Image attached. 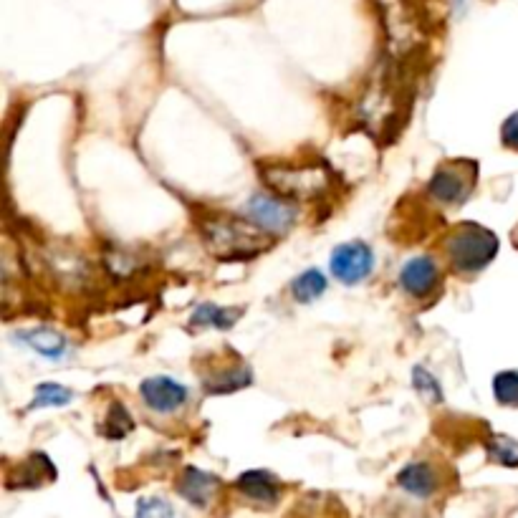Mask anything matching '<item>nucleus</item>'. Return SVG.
Returning a JSON list of instances; mask_svg holds the SVG:
<instances>
[{
	"instance_id": "1",
	"label": "nucleus",
	"mask_w": 518,
	"mask_h": 518,
	"mask_svg": "<svg viewBox=\"0 0 518 518\" xmlns=\"http://www.w3.org/2000/svg\"><path fill=\"white\" fill-rule=\"evenodd\" d=\"M205 243L215 258H253L271 246L268 230L253 223L251 218L238 220L218 215L203 223Z\"/></svg>"
},
{
	"instance_id": "2",
	"label": "nucleus",
	"mask_w": 518,
	"mask_h": 518,
	"mask_svg": "<svg viewBox=\"0 0 518 518\" xmlns=\"http://www.w3.org/2000/svg\"><path fill=\"white\" fill-rule=\"evenodd\" d=\"M498 238L493 230L483 228L478 223H460L455 225L453 233L445 241V256L450 266L463 276L478 273L496 258Z\"/></svg>"
},
{
	"instance_id": "3",
	"label": "nucleus",
	"mask_w": 518,
	"mask_h": 518,
	"mask_svg": "<svg viewBox=\"0 0 518 518\" xmlns=\"http://www.w3.org/2000/svg\"><path fill=\"white\" fill-rule=\"evenodd\" d=\"M478 180V165L473 160H448L435 170L428 195L440 205H460L468 200Z\"/></svg>"
},
{
	"instance_id": "4",
	"label": "nucleus",
	"mask_w": 518,
	"mask_h": 518,
	"mask_svg": "<svg viewBox=\"0 0 518 518\" xmlns=\"http://www.w3.org/2000/svg\"><path fill=\"white\" fill-rule=\"evenodd\" d=\"M266 180L284 198H314L326 187V172L321 167H278L266 172Z\"/></svg>"
},
{
	"instance_id": "5",
	"label": "nucleus",
	"mask_w": 518,
	"mask_h": 518,
	"mask_svg": "<svg viewBox=\"0 0 518 518\" xmlns=\"http://www.w3.org/2000/svg\"><path fill=\"white\" fill-rule=\"evenodd\" d=\"M200 380H203L205 392H210V395H230V392H238L251 385L253 374L246 367V362H241L238 354H233V357L225 359V364H220L218 359H208Z\"/></svg>"
},
{
	"instance_id": "6",
	"label": "nucleus",
	"mask_w": 518,
	"mask_h": 518,
	"mask_svg": "<svg viewBox=\"0 0 518 518\" xmlns=\"http://www.w3.org/2000/svg\"><path fill=\"white\" fill-rule=\"evenodd\" d=\"M329 266H332V273L342 281V284L354 286L372 273L374 253L372 248L362 241L342 243V246L334 248Z\"/></svg>"
},
{
	"instance_id": "7",
	"label": "nucleus",
	"mask_w": 518,
	"mask_h": 518,
	"mask_svg": "<svg viewBox=\"0 0 518 518\" xmlns=\"http://www.w3.org/2000/svg\"><path fill=\"white\" fill-rule=\"evenodd\" d=\"M246 215L268 233H286L296 220V208L284 195H256L246 205Z\"/></svg>"
},
{
	"instance_id": "8",
	"label": "nucleus",
	"mask_w": 518,
	"mask_h": 518,
	"mask_svg": "<svg viewBox=\"0 0 518 518\" xmlns=\"http://www.w3.org/2000/svg\"><path fill=\"white\" fill-rule=\"evenodd\" d=\"M139 395H142L150 410L160 412V415H170L187 402V387L177 385L170 377H150V380L139 385Z\"/></svg>"
},
{
	"instance_id": "9",
	"label": "nucleus",
	"mask_w": 518,
	"mask_h": 518,
	"mask_svg": "<svg viewBox=\"0 0 518 518\" xmlns=\"http://www.w3.org/2000/svg\"><path fill=\"white\" fill-rule=\"evenodd\" d=\"M440 284V268L430 256H417L407 261L400 271V286L415 299H425Z\"/></svg>"
},
{
	"instance_id": "10",
	"label": "nucleus",
	"mask_w": 518,
	"mask_h": 518,
	"mask_svg": "<svg viewBox=\"0 0 518 518\" xmlns=\"http://www.w3.org/2000/svg\"><path fill=\"white\" fill-rule=\"evenodd\" d=\"M235 488L251 503H258V506H276L278 496H281L278 481L266 470H248V473H243L235 481Z\"/></svg>"
},
{
	"instance_id": "11",
	"label": "nucleus",
	"mask_w": 518,
	"mask_h": 518,
	"mask_svg": "<svg viewBox=\"0 0 518 518\" xmlns=\"http://www.w3.org/2000/svg\"><path fill=\"white\" fill-rule=\"evenodd\" d=\"M220 481L213 476V473H205L200 468H185L180 483H177V491H180L182 498L193 503V506L205 508L218 493Z\"/></svg>"
},
{
	"instance_id": "12",
	"label": "nucleus",
	"mask_w": 518,
	"mask_h": 518,
	"mask_svg": "<svg viewBox=\"0 0 518 518\" xmlns=\"http://www.w3.org/2000/svg\"><path fill=\"white\" fill-rule=\"evenodd\" d=\"M56 478V468L49 460V455L33 453L28 455L26 463H21L18 476H8V488H38L43 483H51Z\"/></svg>"
},
{
	"instance_id": "13",
	"label": "nucleus",
	"mask_w": 518,
	"mask_h": 518,
	"mask_svg": "<svg viewBox=\"0 0 518 518\" xmlns=\"http://www.w3.org/2000/svg\"><path fill=\"white\" fill-rule=\"evenodd\" d=\"M397 483L405 488L407 493L417 498H430L440 486V478L430 463H410L407 468L400 470Z\"/></svg>"
},
{
	"instance_id": "14",
	"label": "nucleus",
	"mask_w": 518,
	"mask_h": 518,
	"mask_svg": "<svg viewBox=\"0 0 518 518\" xmlns=\"http://www.w3.org/2000/svg\"><path fill=\"white\" fill-rule=\"evenodd\" d=\"M23 342H26L33 352H38L46 359H54V362H59L66 354V339L61 337V334L51 332V329H31V332H23Z\"/></svg>"
},
{
	"instance_id": "15",
	"label": "nucleus",
	"mask_w": 518,
	"mask_h": 518,
	"mask_svg": "<svg viewBox=\"0 0 518 518\" xmlns=\"http://www.w3.org/2000/svg\"><path fill=\"white\" fill-rule=\"evenodd\" d=\"M241 309H220L215 304H203L195 309V314L190 316V326L200 329V326H215V329H230L235 321L241 319Z\"/></svg>"
},
{
	"instance_id": "16",
	"label": "nucleus",
	"mask_w": 518,
	"mask_h": 518,
	"mask_svg": "<svg viewBox=\"0 0 518 518\" xmlns=\"http://www.w3.org/2000/svg\"><path fill=\"white\" fill-rule=\"evenodd\" d=\"M324 291H326V278L324 273L316 271V268L296 276V281L291 284V294H294V299L301 301V304H311V301L319 299Z\"/></svg>"
},
{
	"instance_id": "17",
	"label": "nucleus",
	"mask_w": 518,
	"mask_h": 518,
	"mask_svg": "<svg viewBox=\"0 0 518 518\" xmlns=\"http://www.w3.org/2000/svg\"><path fill=\"white\" fill-rule=\"evenodd\" d=\"M132 430H134V420L129 417L127 407L119 405V402H112L107 410V417H104V425H102L104 438L122 440V438H127Z\"/></svg>"
},
{
	"instance_id": "18",
	"label": "nucleus",
	"mask_w": 518,
	"mask_h": 518,
	"mask_svg": "<svg viewBox=\"0 0 518 518\" xmlns=\"http://www.w3.org/2000/svg\"><path fill=\"white\" fill-rule=\"evenodd\" d=\"M493 395H496L498 405L518 407V372L516 369H506L493 377Z\"/></svg>"
},
{
	"instance_id": "19",
	"label": "nucleus",
	"mask_w": 518,
	"mask_h": 518,
	"mask_svg": "<svg viewBox=\"0 0 518 518\" xmlns=\"http://www.w3.org/2000/svg\"><path fill=\"white\" fill-rule=\"evenodd\" d=\"M486 450L496 463L508 465V468H518V440L508 438V435H493L488 440Z\"/></svg>"
},
{
	"instance_id": "20",
	"label": "nucleus",
	"mask_w": 518,
	"mask_h": 518,
	"mask_svg": "<svg viewBox=\"0 0 518 518\" xmlns=\"http://www.w3.org/2000/svg\"><path fill=\"white\" fill-rule=\"evenodd\" d=\"M74 400V392L69 387H61V385H38L36 387V395H33V407H64Z\"/></svg>"
},
{
	"instance_id": "21",
	"label": "nucleus",
	"mask_w": 518,
	"mask_h": 518,
	"mask_svg": "<svg viewBox=\"0 0 518 518\" xmlns=\"http://www.w3.org/2000/svg\"><path fill=\"white\" fill-rule=\"evenodd\" d=\"M412 377H415V387L417 392H420L422 397L428 402H443V390H440L438 380H435L433 374L428 372V369H422V367H415V372H412Z\"/></svg>"
},
{
	"instance_id": "22",
	"label": "nucleus",
	"mask_w": 518,
	"mask_h": 518,
	"mask_svg": "<svg viewBox=\"0 0 518 518\" xmlns=\"http://www.w3.org/2000/svg\"><path fill=\"white\" fill-rule=\"evenodd\" d=\"M139 516H172L175 508L165 501H155V498H145V501L137 503Z\"/></svg>"
},
{
	"instance_id": "23",
	"label": "nucleus",
	"mask_w": 518,
	"mask_h": 518,
	"mask_svg": "<svg viewBox=\"0 0 518 518\" xmlns=\"http://www.w3.org/2000/svg\"><path fill=\"white\" fill-rule=\"evenodd\" d=\"M501 142H503V147H508L511 152H518V112H513L511 117L503 122Z\"/></svg>"
},
{
	"instance_id": "24",
	"label": "nucleus",
	"mask_w": 518,
	"mask_h": 518,
	"mask_svg": "<svg viewBox=\"0 0 518 518\" xmlns=\"http://www.w3.org/2000/svg\"><path fill=\"white\" fill-rule=\"evenodd\" d=\"M513 243L518 246V225H516V230H513Z\"/></svg>"
},
{
	"instance_id": "25",
	"label": "nucleus",
	"mask_w": 518,
	"mask_h": 518,
	"mask_svg": "<svg viewBox=\"0 0 518 518\" xmlns=\"http://www.w3.org/2000/svg\"><path fill=\"white\" fill-rule=\"evenodd\" d=\"M458 3H460V6H463V3H465V0H458Z\"/></svg>"
}]
</instances>
